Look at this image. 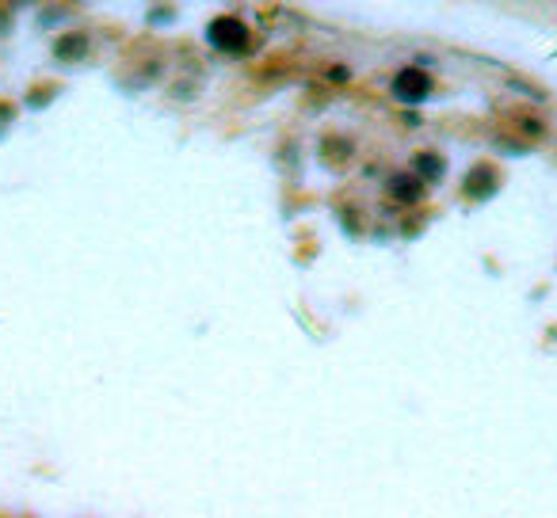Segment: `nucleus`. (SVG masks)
Segmentation results:
<instances>
[{"label": "nucleus", "instance_id": "f03ea898", "mask_svg": "<svg viewBox=\"0 0 557 518\" xmlns=\"http://www.w3.org/2000/svg\"><path fill=\"white\" fill-rule=\"evenodd\" d=\"M393 92H397V100H405V103H420L427 92H432V84H427L424 72L405 69V72H397V80H393Z\"/></svg>", "mask_w": 557, "mask_h": 518}, {"label": "nucleus", "instance_id": "f257e3e1", "mask_svg": "<svg viewBox=\"0 0 557 518\" xmlns=\"http://www.w3.org/2000/svg\"><path fill=\"white\" fill-rule=\"evenodd\" d=\"M210 42H214L218 50L237 54V50H245L248 35H245V27H241L237 19H218V23H210Z\"/></svg>", "mask_w": 557, "mask_h": 518}]
</instances>
